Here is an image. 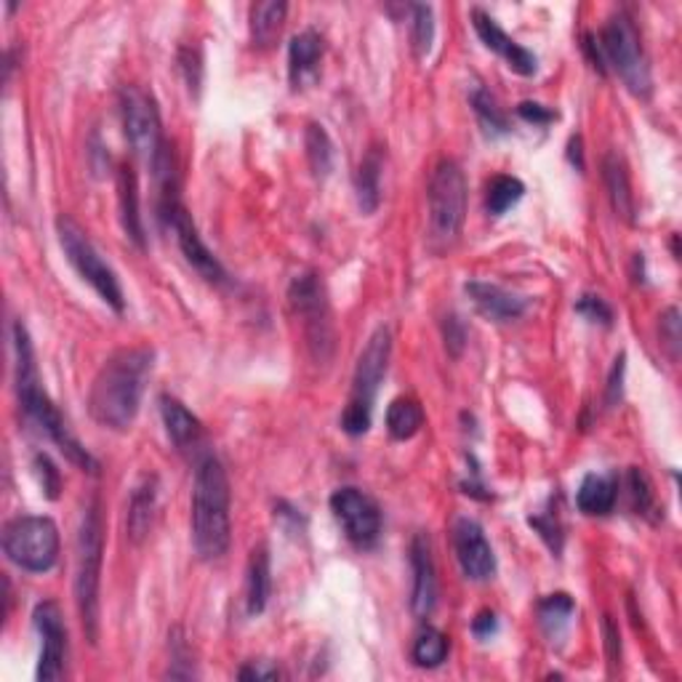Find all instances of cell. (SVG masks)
<instances>
[{"mask_svg":"<svg viewBox=\"0 0 682 682\" xmlns=\"http://www.w3.org/2000/svg\"><path fill=\"white\" fill-rule=\"evenodd\" d=\"M305 147H307V161L312 174L318 179H326L333 170V142L328 136V131L320 123H309L305 131Z\"/></svg>","mask_w":682,"mask_h":682,"instance_id":"cell-30","label":"cell"},{"mask_svg":"<svg viewBox=\"0 0 682 682\" xmlns=\"http://www.w3.org/2000/svg\"><path fill=\"white\" fill-rule=\"evenodd\" d=\"M573 610H576V603H573V597L565 595V592H554V595L541 600L539 624L549 640L554 642V640H560V637H565L568 627H571Z\"/></svg>","mask_w":682,"mask_h":682,"instance_id":"cell-28","label":"cell"},{"mask_svg":"<svg viewBox=\"0 0 682 682\" xmlns=\"http://www.w3.org/2000/svg\"><path fill=\"white\" fill-rule=\"evenodd\" d=\"M603 635H605V650H608L610 664H618V659H622V635H618V627L610 616L603 618Z\"/></svg>","mask_w":682,"mask_h":682,"instance_id":"cell-45","label":"cell"},{"mask_svg":"<svg viewBox=\"0 0 682 682\" xmlns=\"http://www.w3.org/2000/svg\"><path fill=\"white\" fill-rule=\"evenodd\" d=\"M153 360L155 352L150 346H123L105 360L88 393V414L99 427L125 432L134 425L153 374Z\"/></svg>","mask_w":682,"mask_h":682,"instance_id":"cell-1","label":"cell"},{"mask_svg":"<svg viewBox=\"0 0 682 682\" xmlns=\"http://www.w3.org/2000/svg\"><path fill=\"white\" fill-rule=\"evenodd\" d=\"M105 560V517L102 504L94 498L84 512L78 530V568H75V603H78L80 624L86 640L97 642L99 637V581H102Z\"/></svg>","mask_w":682,"mask_h":682,"instance_id":"cell-4","label":"cell"},{"mask_svg":"<svg viewBox=\"0 0 682 682\" xmlns=\"http://www.w3.org/2000/svg\"><path fill=\"white\" fill-rule=\"evenodd\" d=\"M320 59H323V37L315 33V30H305V33L290 37L288 78L296 91H299V88H307L315 78H318Z\"/></svg>","mask_w":682,"mask_h":682,"instance_id":"cell-19","label":"cell"},{"mask_svg":"<svg viewBox=\"0 0 682 682\" xmlns=\"http://www.w3.org/2000/svg\"><path fill=\"white\" fill-rule=\"evenodd\" d=\"M410 656H414V664L421 669L440 667L448 656V637L440 629L425 627L419 635H416Z\"/></svg>","mask_w":682,"mask_h":682,"instance_id":"cell-32","label":"cell"},{"mask_svg":"<svg viewBox=\"0 0 682 682\" xmlns=\"http://www.w3.org/2000/svg\"><path fill=\"white\" fill-rule=\"evenodd\" d=\"M453 549L457 560L470 581H488L496 573V554L491 541L485 539V530L472 517H459L453 526Z\"/></svg>","mask_w":682,"mask_h":682,"instance_id":"cell-15","label":"cell"},{"mask_svg":"<svg viewBox=\"0 0 682 682\" xmlns=\"http://www.w3.org/2000/svg\"><path fill=\"white\" fill-rule=\"evenodd\" d=\"M661 341H664V346L669 350V355H672V360H678L680 355V312L678 309H667L664 315H661Z\"/></svg>","mask_w":682,"mask_h":682,"instance_id":"cell-40","label":"cell"},{"mask_svg":"<svg viewBox=\"0 0 682 682\" xmlns=\"http://www.w3.org/2000/svg\"><path fill=\"white\" fill-rule=\"evenodd\" d=\"M56 235H59L62 251H65L67 262L73 264V270L99 294V299L105 305H110L116 312H123L125 299L123 288H120L118 275L112 273L110 264L105 262L102 254L97 251V245L91 243V238L86 235L84 227L75 219L59 217L56 219Z\"/></svg>","mask_w":682,"mask_h":682,"instance_id":"cell-9","label":"cell"},{"mask_svg":"<svg viewBox=\"0 0 682 682\" xmlns=\"http://www.w3.org/2000/svg\"><path fill=\"white\" fill-rule=\"evenodd\" d=\"M288 305L296 318L305 320V333L309 352L315 360L326 363L333 352V326L331 309H328V294L318 273H301L290 280Z\"/></svg>","mask_w":682,"mask_h":682,"instance_id":"cell-10","label":"cell"},{"mask_svg":"<svg viewBox=\"0 0 682 682\" xmlns=\"http://www.w3.org/2000/svg\"><path fill=\"white\" fill-rule=\"evenodd\" d=\"M179 67L185 73L187 88L198 97L200 84H204V59H200L198 48H182L179 52Z\"/></svg>","mask_w":682,"mask_h":682,"instance_id":"cell-38","label":"cell"},{"mask_svg":"<svg viewBox=\"0 0 682 682\" xmlns=\"http://www.w3.org/2000/svg\"><path fill=\"white\" fill-rule=\"evenodd\" d=\"M496 629H498V622H496L494 610H480V614L475 616V622H472V631H475V637H480V640L491 637Z\"/></svg>","mask_w":682,"mask_h":682,"instance_id":"cell-46","label":"cell"},{"mask_svg":"<svg viewBox=\"0 0 682 682\" xmlns=\"http://www.w3.org/2000/svg\"><path fill=\"white\" fill-rule=\"evenodd\" d=\"M35 629L41 631L43 648H41V661H37V680L52 682L65 678L67 667V627L62 608L54 600L46 603H37L33 610Z\"/></svg>","mask_w":682,"mask_h":682,"instance_id":"cell-14","label":"cell"},{"mask_svg":"<svg viewBox=\"0 0 682 682\" xmlns=\"http://www.w3.org/2000/svg\"><path fill=\"white\" fill-rule=\"evenodd\" d=\"M624 369H627V355H618L614 360V369H610L608 387H605V403H608V408H616L624 397Z\"/></svg>","mask_w":682,"mask_h":682,"instance_id":"cell-41","label":"cell"},{"mask_svg":"<svg viewBox=\"0 0 682 682\" xmlns=\"http://www.w3.org/2000/svg\"><path fill=\"white\" fill-rule=\"evenodd\" d=\"M14 350H16V393L28 419L35 421V427H41L43 432L62 448V453H65L73 464H78L80 470L86 472H97L99 470L97 459L78 443V438L69 432L65 419H62L59 408L54 406L52 397L43 393L41 376H37L35 365L33 341H30L28 328L22 323L14 326Z\"/></svg>","mask_w":682,"mask_h":682,"instance_id":"cell-3","label":"cell"},{"mask_svg":"<svg viewBox=\"0 0 682 682\" xmlns=\"http://www.w3.org/2000/svg\"><path fill=\"white\" fill-rule=\"evenodd\" d=\"M466 296L475 301V307L485 318L496 320V323H509V320H517L526 315L528 299L526 296L515 294V290H507L496 283H485V280H470L464 286Z\"/></svg>","mask_w":682,"mask_h":682,"instance_id":"cell-18","label":"cell"},{"mask_svg":"<svg viewBox=\"0 0 682 682\" xmlns=\"http://www.w3.org/2000/svg\"><path fill=\"white\" fill-rule=\"evenodd\" d=\"M443 333H446V346H448V352H451L453 358H459V355H461V350H464V344H466L464 323H461L457 315H448L446 323H443Z\"/></svg>","mask_w":682,"mask_h":682,"instance_id":"cell-42","label":"cell"},{"mask_svg":"<svg viewBox=\"0 0 682 682\" xmlns=\"http://www.w3.org/2000/svg\"><path fill=\"white\" fill-rule=\"evenodd\" d=\"M230 480L211 453L198 459L193 483V547L200 560H222L232 541Z\"/></svg>","mask_w":682,"mask_h":682,"instance_id":"cell-2","label":"cell"},{"mask_svg":"<svg viewBox=\"0 0 682 682\" xmlns=\"http://www.w3.org/2000/svg\"><path fill=\"white\" fill-rule=\"evenodd\" d=\"M576 312L584 315V318L592 320V323H603V326L614 323V309L608 307V301L600 299V296L595 294L581 296V299L576 301Z\"/></svg>","mask_w":682,"mask_h":682,"instance_id":"cell-37","label":"cell"},{"mask_svg":"<svg viewBox=\"0 0 682 682\" xmlns=\"http://www.w3.org/2000/svg\"><path fill=\"white\" fill-rule=\"evenodd\" d=\"M120 116H123L125 139H129L131 150L153 168L157 157L166 150L161 112H157L153 94H147L139 86H125L120 91Z\"/></svg>","mask_w":682,"mask_h":682,"instance_id":"cell-11","label":"cell"},{"mask_svg":"<svg viewBox=\"0 0 682 682\" xmlns=\"http://www.w3.org/2000/svg\"><path fill=\"white\" fill-rule=\"evenodd\" d=\"M288 3L283 0H267V3L251 6V41L256 48H270L280 35L286 22Z\"/></svg>","mask_w":682,"mask_h":682,"instance_id":"cell-26","label":"cell"},{"mask_svg":"<svg viewBox=\"0 0 682 682\" xmlns=\"http://www.w3.org/2000/svg\"><path fill=\"white\" fill-rule=\"evenodd\" d=\"M410 571H414L410 610L416 618H429L438 608V568H435L432 541L427 534H416L410 541Z\"/></svg>","mask_w":682,"mask_h":682,"instance_id":"cell-16","label":"cell"},{"mask_svg":"<svg viewBox=\"0 0 682 682\" xmlns=\"http://www.w3.org/2000/svg\"><path fill=\"white\" fill-rule=\"evenodd\" d=\"M3 552L28 573L52 571L59 560V528L52 517H14L3 528Z\"/></svg>","mask_w":682,"mask_h":682,"instance_id":"cell-8","label":"cell"},{"mask_svg":"<svg viewBox=\"0 0 682 682\" xmlns=\"http://www.w3.org/2000/svg\"><path fill=\"white\" fill-rule=\"evenodd\" d=\"M429 240L438 249H451L466 219V179L457 161L443 157L429 176Z\"/></svg>","mask_w":682,"mask_h":682,"instance_id":"cell-6","label":"cell"},{"mask_svg":"<svg viewBox=\"0 0 682 682\" xmlns=\"http://www.w3.org/2000/svg\"><path fill=\"white\" fill-rule=\"evenodd\" d=\"M238 680H280V669L270 661H251L238 672Z\"/></svg>","mask_w":682,"mask_h":682,"instance_id":"cell-44","label":"cell"},{"mask_svg":"<svg viewBox=\"0 0 682 682\" xmlns=\"http://www.w3.org/2000/svg\"><path fill=\"white\" fill-rule=\"evenodd\" d=\"M161 416L168 440L176 446V451L189 453L204 443V425H200L198 416L189 414L176 397H161Z\"/></svg>","mask_w":682,"mask_h":682,"instance_id":"cell-20","label":"cell"},{"mask_svg":"<svg viewBox=\"0 0 682 682\" xmlns=\"http://www.w3.org/2000/svg\"><path fill=\"white\" fill-rule=\"evenodd\" d=\"M157 509V477L144 475L134 485L129 498V515H125V528H129V539L134 544H142L147 539L150 528H153Z\"/></svg>","mask_w":682,"mask_h":682,"instance_id":"cell-21","label":"cell"},{"mask_svg":"<svg viewBox=\"0 0 682 682\" xmlns=\"http://www.w3.org/2000/svg\"><path fill=\"white\" fill-rule=\"evenodd\" d=\"M627 485H629L631 509H635L637 515H642V517L653 515L656 512V494H653V485H650V477L646 475V472L637 470V466H631Z\"/></svg>","mask_w":682,"mask_h":682,"instance_id":"cell-35","label":"cell"},{"mask_svg":"<svg viewBox=\"0 0 682 682\" xmlns=\"http://www.w3.org/2000/svg\"><path fill=\"white\" fill-rule=\"evenodd\" d=\"M33 466H35V475H37V483H41L43 494H46L54 502V498L59 496V491H62L59 470H56L54 461L48 459L46 453H37L35 461H33Z\"/></svg>","mask_w":682,"mask_h":682,"instance_id":"cell-36","label":"cell"},{"mask_svg":"<svg viewBox=\"0 0 682 682\" xmlns=\"http://www.w3.org/2000/svg\"><path fill=\"white\" fill-rule=\"evenodd\" d=\"M273 592V571H270V552L267 547H254L249 558V571H245V610L249 616L264 614Z\"/></svg>","mask_w":682,"mask_h":682,"instance_id":"cell-23","label":"cell"},{"mask_svg":"<svg viewBox=\"0 0 682 682\" xmlns=\"http://www.w3.org/2000/svg\"><path fill=\"white\" fill-rule=\"evenodd\" d=\"M161 217L166 219V224L174 230L176 243H179L182 254H185L189 267H193L195 273L208 283H224L227 273H224L222 262H219V258L211 254V249L204 243V238H200L198 227H195L185 204H182V200H174V204L163 206Z\"/></svg>","mask_w":682,"mask_h":682,"instance_id":"cell-13","label":"cell"},{"mask_svg":"<svg viewBox=\"0 0 682 682\" xmlns=\"http://www.w3.org/2000/svg\"><path fill=\"white\" fill-rule=\"evenodd\" d=\"M568 157L579 170H584V157H581V136H573L571 144H568Z\"/></svg>","mask_w":682,"mask_h":682,"instance_id":"cell-47","label":"cell"},{"mask_svg":"<svg viewBox=\"0 0 682 682\" xmlns=\"http://www.w3.org/2000/svg\"><path fill=\"white\" fill-rule=\"evenodd\" d=\"M435 41V11L432 6L416 3L410 6V46H414V54L427 56L429 48H432Z\"/></svg>","mask_w":682,"mask_h":682,"instance_id":"cell-34","label":"cell"},{"mask_svg":"<svg viewBox=\"0 0 682 682\" xmlns=\"http://www.w3.org/2000/svg\"><path fill=\"white\" fill-rule=\"evenodd\" d=\"M389 355H393V333L387 326H378L371 339L365 341L363 352H360L355 376H352V393L350 403H346L344 414H341V429L352 438L369 432L371 419H374V403L378 384H382L384 374H387Z\"/></svg>","mask_w":682,"mask_h":682,"instance_id":"cell-5","label":"cell"},{"mask_svg":"<svg viewBox=\"0 0 682 682\" xmlns=\"http://www.w3.org/2000/svg\"><path fill=\"white\" fill-rule=\"evenodd\" d=\"M603 179H605V187H608V198H610V206H614L616 217L629 224L635 222V195H631L627 163H624L622 155H616V153L605 155Z\"/></svg>","mask_w":682,"mask_h":682,"instance_id":"cell-25","label":"cell"},{"mask_svg":"<svg viewBox=\"0 0 682 682\" xmlns=\"http://www.w3.org/2000/svg\"><path fill=\"white\" fill-rule=\"evenodd\" d=\"M522 195H526V185L517 176L498 174L491 179L488 193H485V208H488L491 217H502L512 206L520 204Z\"/></svg>","mask_w":682,"mask_h":682,"instance_id":"cell-31","label":"cell"},{"mask_svg":"<svg viewBox=\"0 0 682 682\" xmlns=\"http://www.w3.org/2000/svg\"><path fill=\"white\" fill-rule=\"evenodd\" d=\"M618 485L614 477L603 475H586L581 480L576 504L584 515H608L616 507Z\"/></svg>","mask_w":682,"mask_h":682,"instance_id":"cell-27","label":"cell"},{"mask_svg":"<svg viewBox=\"0 0 682 682\" xmlns=\"http://www.w3.org/2000/svg\"><path fill=\"white\" fill-rule=\"evenodd\" d=\"M528 522H530V528H534L536 534L547 541L549 549H552L554 554H560V549H563V528H560V522L554 520L552 515L530 517Z\"/></svg>","mask_w":682,"mask_h":682,"instance_id":"cell-39","label":"cell"},{"mask_svg":"<svg viewBox=\"0 0 682 682\" xmlns=\"http://www.w3.org/2000/svg\"><path fill=\"white\" fill-rule=\"evenodd\" d=\"M597 48L600 54H603L605 69L614 67L618 78L624 80V86H627L635 97L640 99L650 97V91H653V78H650L642 37L637 33L635 22H631L624 11L610 16L608 24L600 30Z\"/></svg>","mask_w":682,"mask_h":682,"instance_id":"cell-7","label":"cell"},{"mask_svg":"<svg viewBox=\"0 0 682 682\" xmlns=\"http://www.w3.org/2000/svg\"><path fill=\"white\" fill-rule=\"evenodd\" d=\"M382 174H384V150L371 147L369 153L360 161L358 174H355V193H358V206L365 217L376 211L382 204Z\"/></svg>","mask_w":682,"mask_h":682,"instance_id":"cell-24","label":"cell"},{"mask_svg":"<svg viewBox=\"0 0 682 682\" xmlns=\"http://www.w3.org/2000/svg\"><path fill=\"white\" fill-rule=\"evenodd\" d=\"M118 206L123 232L136 249H144V224L142 208H139V182L131 166H120L118 170Z\"/></svg>","mask_w":682,"mask_h":682,"instance_id":"cell-22","label":"cell"},{"mask_svg":"<svg viewBox=\"0 0 682 682\" xmlns=\"http://www.w3.org/2000/svg\"><path fill=\"white\" fill-rule=\"evenodd\" d=\"M425 427V410L414 397H397L387 408V432L393 440H410Z\"/></svg>","mask_w":682,"mask_h":682,"instance_id":"cell-29","label":"cell"},{"mask_svg":"<svg viewBox=\"0 0 682 682\" xmlns=\"http://www.w3.org/2000/svg\"><path fill=\"white\" fill-rule=\"evenodd\" d=\"M472 24H475V33L480 41H483V46L502 56L512 73L522 75V78L536 75V69H539V59H536V54L528 52V48L520 46L515 37H509L507 33H504V30L496 24L494 16L485 14L483 9H472Z\"/></svg>","mask_w":682,"mask_h":682,"instance_id":"cell-17","label":"cell"},{"mask_svg":"<svg viewBox=\"0 0 682 682\" xmlns=\"http://www.w3.org/2000/svg\"><path fill=\"white\" fill-rule=\"evenodd\" d=\"M470 105H472V110H475V116L480 118V123H483V129L488 131V134H494V136L509 134L507 116H504V110L498 107L494 94L485 91V88H475V91H472V97H470Z\"/></svg>","mask_w":682,"mask_h":682,"instance_id":"cell-33","label":"cell"},{"mask_svg":"<svg viewBox=\"0 0 682 682\" xmlns=\"http://www.w3.org/2000/svg\"><path fill=\"white\" fill-rule=\"evenodd\" d=\"M517 116L526 120V123H534V125H549L552 120H558V112L549 110V107L539 105V102H522L520 107H517Z\"/></svg>","mask_w":682,"mask_h":682,"instance_id":"cell-43","label":"cell"},{"mask_svg":"<svg viewBox=\"0 0 682 682\" xmlns=\"http://www.w3.org/2000/svg\"><path fill=\"white\" fill-rule=\"evenodd\" d=\"M331 512L358 549H371L382 536V509L365 491L352 485L333 491Z\"/></svg>","mask_w":682,"mask_h":682,"instance_id":"cell-12","label":"cell"}]
</instances>
